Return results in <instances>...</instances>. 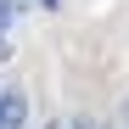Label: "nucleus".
Instances as JSON below:
<instances>
[{
    "mask_svg": "<svg viewBox=\"0 0 129 129\" xmlns=\"http://www.w3.org/2000/svg\"><path fill=\"white\" fill-rule=\"evenodd\" d=\"M11 17H17V6H11V0H0V34L11 28Z\"/></svg>",
    "mask_w": 129,
    "mask_h": 129,
    "instance_id": "obj_1",
    "label": "nucleus"
},
{
    "mask_svg": "<svg viewBox=\"0 0 129 129\" xmlns=\"http://www.w3.org/2000/svg\"><path fill=\"white\" fill-rule=\"evenodd\" d=\"M28 6H45V11H56V6H62V0H28Z\"/></svg>",
    "mask_w": 129,
    "mask_h": 129,
    "instance_id": "obj_2",
    "label": "nucleus"
},
{
    "mask_svg": "<svg viewBox=\"0 0 129 129\" xmlns=\"http://www.w3.org/2000/svg\"><path fill=\"white\" fill-rule=\"evenodd\" d=\"M6 56H11V45H6V34H0V62H6Z\"/></svg>",
    "mask_w": 129,
    "mask_h": 129,
    "instance_id": "obj_3",
    "label": "nucleus"
},
{
    "mask_svg": "<svg viewBox=\"0 0 129 129\" xmlns=\"http://www.w3.org/2000/svg\"><path fill=\"white\" fill-rule=\"evenodd\" d=\"M73 129H107V123H73Z\"/></svg>",
    "mask_w": 129,
    "mask_h": 129,
    "instance_id": "obj_4",
    "label": "nucleus"
}]
</instances>
